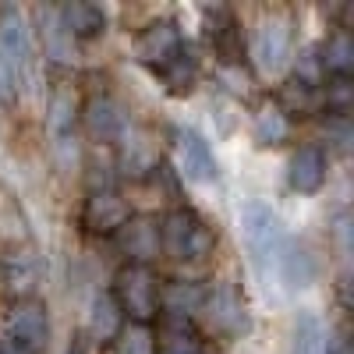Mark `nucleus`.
I'll return each instance as SVG.
<instances>
[{
    "label": "nucleus",
    "mask_w": 354,
    "mask_h": 354,
    "mask_svg": "<svg viewBox=\"0 0 354 354\" xmlns=\"http://www.w3.org/2000/svg\"><path fill=\"white\" fill-rule=\"evenodd\" d=\"M50 340V312L39 298H18L4 315V354H39Z\"/></svg>",
    "instance_id": "obj_3"
},
{
    "label": "nucleus",
    "mask_w": 354,
    "mask_h": 354,
    "mask_svg": "<svg viewBox=\"0 0 354 354\" xmlns=\"http://www.w3.org/2000/svg\"><path fill=\"white\" fill-rule=\"evenodd\" d=\"M290 18L287 15H270V18H262L259 28H255V61L262 71H277L283 68L287 61V53H290Z\"/></svg>",
    "instance_id": "obj_10"
},
{
    "label": "nucleus",
    "mask_w": 354,
    "mask_h": 354,
    "mask_svg": "<svg viewBox=\"0 0 354 354\" xmlns=\"http://www.w3.org/2000/svg\"><path fill=\"white\" fill-rule=\"evenodd\" d=\"M128 220H131V205L117 188H96L85 198L82 216H78L82 230L93 234V238H113Z\"/></svg>",
    "instance_id": "obj_6"
},
{
    "label": "nucleus",
    "mask_w": 354,
    "mask_h": 354,
    "mask_svg": "<svg viewBox=\"0 0 354 354\" xmlns=\"http://www.w3.org/2000/svg\"><path fill=\"white\" fill-rule=\"evenodd\" d=\"M347 234H351V220H347V213H337V223H333V238H337V245H340V252H344V255L351 252V245H347Z\"/></svg>",
    "instance_id": "obj_28"
},
{
    "label": "nucleus",
    "mask_w": 354,
    "mask_h": 354,
    "mask_svg": "<svg viewBox=\"0 0 354 354\" xmlns=\"http://www.w3.org/2000/svg\"><path fill=\"white\" fill-rule=\"evenodd\" d=\"M57 21L68 32V39H96L106 32V11L88 0H71L57 11Z\"/></svg>",
    "instance_id": "obj_14"
},
{
    "label": "nucleus",
    "mask_w": 354,
    "mask_h": 354,
    "mask_svg": "<svg viewBox=\"0 0 354 354\" xmlns=\"http://www.w3.org/2000/svg\"><path fill=\"white\" fill-rule=\"evenodd\" d=\"M177 163H181V174L195 185H209L216 181V156L209 149V142H205L198 131L192 128H181L177 131Z\"/></svg>",
    "instance_id": "obj_12"
},
{
    "label": "nucleus",
    "mask_w": 354,
    "mask_h": 354,
    "mask_svg": "<svg viewBox=\"0 0 354 354\" xmlns=\"http://www.w3.org/2000/svg\"><path fill=\"white\" fill-rule=\"evenodd\" d=\"M113 301L121 308L124 319H131L135 326H149L160 319V280L153 273V266H124L113 280Z\"/></svg>",
    "instance_id": "obj_2"
},
{
    "label": "nucleus",
    "mask_w": 354,
    "mask_h": 354,
    "mask_svg": "<svg viewBox=\"0 0 354 354\" xmlns=\"http://www.w3.org/2000/svg\"><path fill=\"white\" fill-rule=\"evenodd\" d=\"M113 344H117V354H156V340H153L149 326H131Z\"/></svg>",
    "instance_id": "obj_26"
},
{
    "label": "nucleus",
    "mask_w": 354,
    "mask_h": 354,
    "mask_svg": "<svg viewBox=\"0 0 354 354\" xmlns=\"http://www.w3.org/2000/svg\"><path fill=\"white\" fill-rule=\"evenodd\" d=\"M0 57L15 68V75L21 78L28 68V32L25 21L18 15V8H0Z\"/></svg>",
    "instance_id": "obj_15"
},
{
    "label": "nucleus",
    "mask_w": 354,
    "mask_h": 354,
    "mask_svg": "<svg viewBox=\"0 0 354 354\" xmlns=\"http://www.w3.org/2000/svg\"><path fill=\"white\" fill-rule=\"evenodd\" d=\"M241 234H245V248L252 255L255 270L262 277L277 273V262H280V252H283V241H287L280 216L266 202L252 198V202L241 205Z\"/></svg>",
    "instance_id": "obj_1"
},
{
    "label": "nucleus",
    "mask_w": 354,
    "mask_h": 354,
    "mask_svg": "<svg viewBox=\"0 0 354 354\" xmlns=\"http://www.w3.org/2000/svg\"><path fill=\"white\" fill-rule=\"evenodd\" d=\"M290 354H333L330 333H326V326H322V319L315 312H301L294 319Z\"/></svg>",
    "instance_id": "obj_21"
},
{
    "label": "nucleus",
    "mask_w": 354,
    "mask_h": 354,
    "mask_svg": "<svg viewBox=\"0 0 354 354\" xmlns=\"http://www.w3.org/2000/svg\"><path fill=\"white\" fill-rule=\"evenodd\" d=\"M160 82H163V88L170 96H192V88L198 82V61L192 57L188 46H185V53L177 57L167 71H160Z\"/></svg>",
    "instance_id": "obj_24"
},
{
    "label": "nucleus",
    "mask_w": 354,
    "mask_h": 354,
    "mask_svg": "<svg viewBox=\"0 0 354 354\" xmlns=\"http://www.w3.org/2000/svg\"><path fill=\"white\" fill-rule=\"evenodd\" d=\"M202 25H205V43L213 46L220 64H241L245 61V36H241V21L230 8L216 4L202 11Z\"/></svg>",
    "instance_id": "obj_8"
},
{
    "label": "nucleus",
    "mask_w": 354,
    "mask_h": 354,
    "mask_svg": "<svg viewBox=\"0 0 354 354\" xmlns=\"http://www.w3.org/2000/svg\"><path fill=\"white\" fill-rule=\"evenodd\" d=\"M319 103L326 106V113H333V117H347V110L354 103V85L347 78H330L326 88L319 93Z\"/></svg>",
    "instance_id": "obj_25"
},
{
    "label": "nucleus",
    "mask_w": 354,
    "mask_h": 354,
    "mask_svg": "<svg viewBox=\"0 0 354 354\" xmlns=\"http://www.w3.org/2000/svg\"><path fill=\"white\" fill-rule=\"evenodd\" d=\"M185 36H181V28H177L174 18H156L149 25H142L138 28V36L131 43V53H135V61L145 64L149 71H167L177 57L185 53Z\"/></svg>",
    "instance_id": "obj_5"
},
{
    "label": "nucleus",
    "mask_w": 354,
    "mask_h": 354,
    "mask_svg": "<svg viewBox=\"0 0 354 354\" xmlns=\"http://www.w3.org/2000/svg\"><path fill=\"white\" fill-rule=\"evenodd\" d=\"M68 354H88V340H85V333H78V337L71 340V347H68Z\"/></svg>",
    "instance_id": "obj_29"
},
{
    "label": "nucleus",
    "mask_w": 354,
    "mask_h": 354,
    "mask_svg": "<svg viewBox=\"0 0 354 354\" xmlns=\"http://www.w3.org/2000/svg\"><path fill=\"white\" fill-rule=\"evenodd\" d=\"M277 277L290 290H301V287L315 283V259H312L305 241H294V238L283 241V252H280V262H277Z\"/></svg>",
    "instance_id": "obj_16"
},
{
    "label": "nucleus",
    "mask_w": 354,
    "mask_h": 354,
    "mask_svg": "<svg viewBox=\"0 0 354 354\" xmlns=\"http://www.w3.org/2000/svg\"><path fill=\"white\" fill-rule=\"evenodd\" d=\"M252 131H255V142L259 145H283L290 138V117L277 106V100H270V103H262L255 110Z\"/></svg>",
    "instance_id": "obj_22"
},
{
    "label": "nucleus",
    "mask_w": 354,
    "mask_h": 354,
    "mask_svg": "<svg viewBox=\"0 0 354 354\" xmlns=\"http://www.w3.org/2000/svg\"><path fill=\"white\" fill-rule=\"evenodd\" d=\"M287 185L298 195H315L326 185V153L319 145H301L294 149L290 163H287Z\"/></svg>",
    "instance_id": "obj_13"
},
{
    "label": "nucleus",
    "mask_w": 354,
    "mask_h": 354,
    "mask_svg": "<svg viewBox=\"0 0 354 354\" xmlns=\"http://www.w3.org/2000/svg\"><path fill=\"white\" fill-rule=\"evenodd\" d=\"M156 160H160V153H156V142L149 135H128L124 138V160H121L124 174L145 177L149 170H156Z\"/></svg>",
    "instance_id": "obj_23"
},
{
    "label": "nucleus",
    "mask_w": 354,
    "mask_h": 354,
    "mask_svg": "<svg viewBox=\"0 0 354 354\" xmlns=\"http://www.w3.org/2000/svg\"><path fill=\"white\" fill-rule=\"evenodd\" d=\"M82 121H85V131L93 135L96 142H117V138H124L128 113H124V106L117 103L110 93H100V96L85 100Z\"/></svg>",
    "instance_id": "obj_11"
},
{
    "label": "nucleus",
    "mask_w": 354,
    "mask_h": 354,
    "mask_svg": "<svg viewBox=\"0 0 354 354\" xmlns=\"http://www.w3.org/2000/svg\"><path fill=\"white\" fill-rule=\"evenodd\" d=\"M160 241L174 259L202 262L216 248V230L192 209H174L160 220Z\"/></svg>",
    "instance_id": "obj_4"
},
{
    "label": "nucleus",
    "mask_w": 354,
    "mask_h": 354,
    "mask_svg": "<svg viewBox=\"0 0 354 354\" xmlns=\"http://www.w3.org/2000/svg\"><path fill=\"white\" fill-rule=\"evenodd\" d=\"M75 96H71V88L68 85H53V93H50V103H46V128L53 135V145L61 149V145L75 142Z\"/></svg>",
    "instance_id": "obj_18"
},
{
    "label": "nucleus",
    "mask_w": 354,
    "mask_h": 354,
    "mask_svg": "<svg viewBox=\"0 0 354 354\" xmlns=\"http://www.w3.org/2000/svg\"><path fill=\"white\" fill-rule=\"evenodd\" d=\"M0 354H4V351H0Z\"/></svg>",
    "instance_id": "obj_30"
},
{
    "label": "nucleus",
    "mask_w": 354,
    "mask_h": 354,
    "mask_svg": "<svg viewBox=\"0 0 354 354\" xmlns=\"http://www.w3.org/2000/svg\"><path fill=\"white\" fill-rule=\"evenodd\" d=\"M18 85H21V78L15 75V68L4 61V57H0V110L18 103Z\"/></svg>",
    "instance_id": "obj_27"
},
{
    "label": "nucleus",
    "mask_w": 354,
    "mask_h": 354,
    "mask_svg": "<svg viewBox=\"0 0 354 354\" xmlns=\"http://www.w3.org/2000/svg\"><path fill=\"white\" fill-rule=\"evenodd\" d=\"M153 340H156V354H205V344H202L198 330L192 326L188 319L167 315L160 333Z\"/></svg>",
    "instance_id": "obj_19"
},
{
    "label": "nucleus",
    "mask_w": 354,
    "mask_h": 354,
    "mask_svg": "<svg viewBox=\"0 0 354 354\" xmlns=\"http://www.w3.org/2000/svg\"><path fill=\"white\" fill-rule=\"evenodd\" d=\"M121 333H124V315H121V308H117L113 294L110 290L96 294L93 308H88V337H93L96 344H113Z\"/></svg>",
    "instance_id": "obj_20"
},
{
    "label": "nucleus",
    "mask_w": 354,
    "mask_h": 354,
    "mask_svg": "<svg viewBox=\"0 0 354 354\" xmlns=\"http://www.w3.org/2000/svg\"><path fill=\"white\" fill-rule=\"evenodd\" d=\"M117 248L128 259V266H149L160 252V220L156 216H131L121 230H117Z\"/></svg>",
    "instance_id": "obj_9"
},
{
    "label": "nucleus",
    "mask_w": 354,
    "mask_h": 354,
    "mask_svg": "<svg viewBox=\"0 0 354 354\" xmlns=\"http://www.w3.org/2000/svg\"><path fill=\"white\" fill-rule=\"evenodd\" d=\"M319 68L330 78H347L354 71V36L347 25H337L319 46Z\"/></svg>",
    "instance_id": "obj_17"
},
{
    "label": "nucleus",
    "mask_w": 354,
    "mask_h": 354,
    "mask_svg": "<svg viewBox=\"0 0 354 354\" xmlns=\"http://www.w3.org/2000/svg\"><path fill=\"white\" fill-rule=\"evenodd\" d=\"M205 319H209V326L220 333V337H241L248 333V308H245V298H241V290L234 287L230 280L216 283L213 290H205Z\"/></svg>",
    "instance_id": "obj_7"
}]
</instances>
